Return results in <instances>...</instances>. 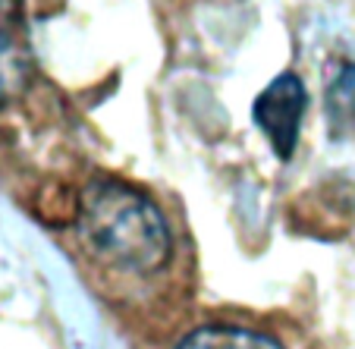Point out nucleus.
<instances>
[{
	"label": "nucleus",
	"instance_id": "f03ea898",
	"mask_svg": "<svg viewBox=\"0 0 355 349\" xmlns=\"http://www.w3.org/2000/svg\"><path fill=\"white\" fill-rule=\"evenodd\" d=\"M305 110H309V92L295 73H280L252 104V120L280 161H289L295 155Z\"/></svg>",
	"mask_w": 355,
	"mask_h": 349
},
{
	"label": "nucleus",
	"instance_id": "39448f33",
	"mask_svg": "<svg viewBox=\"0 0 355 349\" xmlns=\"http://www.w3.org/2000/svg\"><path fill=\"white\" fill-rule=\"evenodd\" d=\"M176 349H283L274 337L245 327H201Z\"/></svg>",
	"mask_w": 355,
	"mask_h": 349
},
{
	"label": "nucleus",
	"instance_id": "f257e3e1",
	"mask_svg": "<svg viewBox=\"0 0 355 349\" xmlns=\"http://www.w3.org/2000/svg\"><path fill=\"white\" fill-rule=\"evenodd\" d=\"M82 246L98 262L129 274H151L170 258V227L145 192L120 180H94L76 214Z\"/></svg>",
	"mask_w": 355,
	"mask_h": 349
},
{
	"label": "nucleus",
	"instance_id": "20e7f679",
	"mask_svg": "<svg viewBox=\"0 0 355 349\" xmlns=\"http://www.w3.org/2000/svg\"><path fill=\"white\" fill-rule=\"evenodd\" d=\"M327 123L334 139H349L355 135V63L336 69L334 82L327 85Z\"/></svg>",
	"mask_w": 355,
	"mask_h": 349
},
{
	"label": "nucleus",
	"instance_id": "7ed1b4c3",
	"mask_svg": "<svg viewBox=\"0 0 355 349\" xmlns=\"http://www.w3.org/2000/svg\"><path fill=\"white\" fill-rule=\"evenodd\" d=\"M35 73V54L19 0H0V108L16 101Z\"/></svg>",
	"mask_w": 355,
	"mask_h": 349
}]
</instances>
